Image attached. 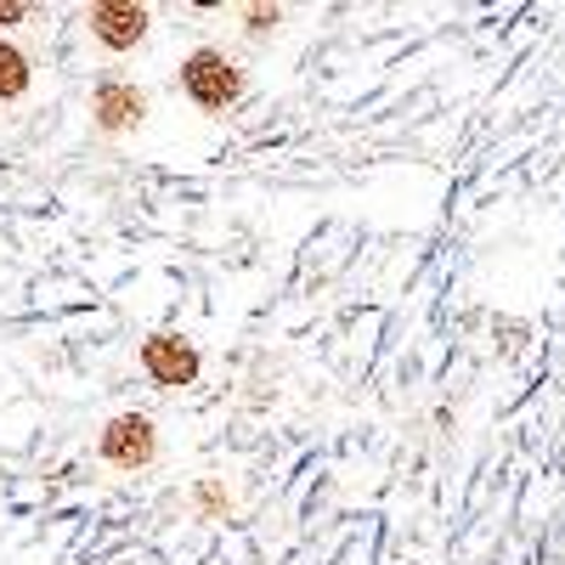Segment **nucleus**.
<instances>
[{"instance_id": "obj_3", "label": "nucleus", "mask_w": 565, "mask_h": 565, "mask_svg": "<svg viewBox=\"0 0 565 565\" xmlns=\"http://www.w3.org/2000/svg\"><path fill=\"white\" fill-rule=\"evenodd\" d=\"M136 362H141V373H148V385H159V391H186V385H199V373H204L199 345L170 334V328H159V334L141 340Z\"/></svg>"}, {"instance_id": "obj_4", "label": "nucleus", "mask_w": 565, "mask_h": 565, "mask_svg": "<svg viewBox=\"0 0 565 565\" xmlns=\"http://www.w3.org/2000/svg\"><path fill=\"white\" fill-rule=\"evenodd\" d=\"M85 29L103 52H136L153 29V12L141 7V0H97V7L85 12Z\"/></svg>"}, {"instance_id": "obj_9", "label": "nucleus", "mask_w": 565, "mask_h": 565, "mask_svg": "<svg viewBox=\"0 0 565 565\" xmlns=\"http://www.w3.org/2000/svg\"><path fill=\"white\" fill-rule=\"evenodd\" d=\"M23 18H29V0H0V34L18 29Z\"/></svg>"}, {"instance_id": "obj_1", "label": "nucleus", "mask_w": 565, "mask_h": 565, "mask_svg": "<svg viewBox=\"0 0 565 565\" xmlns=\"http://www.w3.org/2000/svg\"><path fill=\"white\" fill-rule=\"evenodd\" d=\"M181 97L204 114H226L244 97V68L232 63L221 45H199V52L181 57Z\"/></svg>"}, {"instance_id": "obj_6", "label": "nucleus", "mask_w": 565, "mask_h": 565, "mask_svg": "<svg viewBox=\"0 0 565 565\" xmlns=\"http://www.w3.org/2000/svg\"><path fill=\"white\" fill-rule=\"evenodd\" d=\"M29 90H34V57L0 34V103H23Z\"/></svg>"}, {"instance_id": "obj_2", "label": "nucleus", "mask_w": 565, "mask_h": 565, "mask_svg": "<svg viewBox=\"0 0 565 565\" xmlns=\"http://www.w3.org/2000/svg\"><path fill=\"white\" fill-rule=\"evenodd\" d=\"M97 458L114 463V469H125V476L159 463V424H153L148 413H136V407L114 413L103 430H97Z\"/></svg>"}, {"instance_id": "obj_8", "label": "nucleus", "mask_w": 565, "mask_h": 565, "mask_svg": "<svg viewBox=\"0 0 565 565\" xmlns=\"http://www.w3.org/2000/svg\"><path fill=\"white\" fill-rule=\"evenodd\" d=\"M282 23V7H244V29L249 34H271Z\"/></svg>"}, {"instance_id": "obj_5", "label": "nucleus", "mask_w": 565, "mask_h": 565, "mask_svg": "<svg viewBox=\"0 0 565 565\" xmlns=\"http://www.w3.org/2000/svg\"><path fill=\"white\" fill-rule=\"evenodd\" d=\"M148 90H141L136 79H119V74H103L97 90H90V125L108 130V136H125L136 130L141 119H148Z\"/></svg>"}, {"instance_id": "obj_7", "label": "nucleus", "mask_w": 565, "mask_h": 565, "mask_svg": "<svg viewBox=\"0 0 565 565\" xmlns=\"http://www.w3.org/2000/svg\"><path fill=\"white\" fill-rule=\"evenodd\" d=\"M193 509L204 514V521H221V514L232 509V492H226V481H199V487H193Z\"/></svg>"}]
</instances>
